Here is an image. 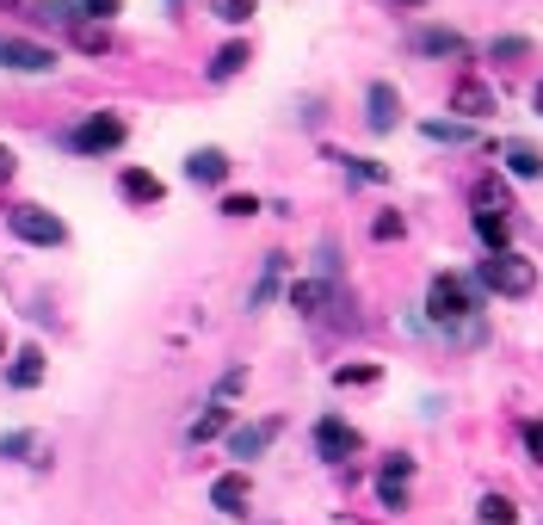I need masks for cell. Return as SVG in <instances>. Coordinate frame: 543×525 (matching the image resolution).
<instances>
[{
	"instance_id": "obj_21",
	"label": "cell",
	"mask_w": 543,
	"mask_h": 525,
	"mask_svg": "<svg viewBox=\"0 0 543 525\" xmlns=\"http://www.w3.org/2000/svg\"><path fill=\"white\" fill-rule=\"evenodd\" d=\"M291 303H297L303 315H321V303H328V285H321V278H303V285L291 291Z\"/></svg>"
},
{
	"instance_id": "obj_5",
	"label": "cell",
	"mask_w": 543,
	"mask_h": 525,
	"mask_svg": "<svg viewBox=\"0 0 543 525\" xmlns=\"http://www.w3.org/2000/svg\"><path fill=\"white\" fill-rule=\"evenodd\" d=\"M0 68H13V75H50V68H56V50H50V44H31V38H13V31H0Z\"/></svg>"
},
{
	"instance_id": "obj_35",
	"label": "cell",
	"mask_w": 543,
	"mask_h": 525,
	"mask_svg": "<svg viewBox=\"0 0 543 525\" xmlns=\"http://www.w3.org/2000/svg\"><path fill=\"white\" fill-rule=\"evenodd\" d=\"M537 112H543V87H537Z\"/></svg>"
},
{
	"instance_id": "obj_15",
	"label": "cell",
	"mask_w": 543,
	"mask_h": 525,
	"mask_svg": "<svg viewBox=\"0 0 543 525\" xmlns=\"http://www.w3.org/2000/svg\"><path fill=\"white\" fill-rule=\"evenodd\" d=\"M506 173H519V180H543V155L531 143H513V149H506Z\"/></svg>"
},
{
	"instance_id": "obj_20",
	"label": "cell",
	"mask_w": 543,
	"mask_h": 525,
	"mask_svg": "<svg viewBox=\"0 0 543 525\" xmlns=\"http://www.w3.org/2000/svg\"><path fill=\"white\" fill-rule=\"evenodd\" d=\"M426 56H463V38H457V31H420V38H414Z\"/></svg>"
},
{
	"instance_id": "obj_23",
	"label": "cell",
	"mask_w": 543,
	"mask_h": 525,
	"mask_svg": "<svg viewBox=\"0 0 543 525\" xmlns=\"http://www.w3.org/2000/svg\"><path fill=\"white\" fill-rule=\"evenodd\" d=\"M426 136H432V143H476L469 124H426Z\"/></svg>"
},
{
	"instance_id": "obj_31",
	"label": "cell",
	"mask_w": 543,
	"mask_h": 525,
	"mask_svg": "<svg viewBox=\"0 0 543 525\" xmlns=\"http://www.w3.org/2000/svg\"><path fill=\"white\" fill-rule=\"evenodd\" d=\"M75 38H81V50H105V31H99V25H81Z\"/></svg>"
},
{
	"instance_id": "obj_34",
	"label": "cell",
	"mask_w": 543,
	"mask_h": 525,
	"mask_svg": "<svg viewBox=\"0 0 543 525\" xmlns=\"http://www.w3.org/2000/svg\"><path fill=\"white\" fill-rule=\"evenodd\" d=\"M13 167H19V161H13V149H0V180H13Z\"/></svg>"
},
{
	"instance_id": "obj_29",
	"label": "cell",
	"mask_w": 543,
	"mask_h": 525,
	"mask_svg": "<svg viewBox=\"0 0 543 525\" xmlns=\"http://www.w3.org/2000/svg\"><path fill=\"white\" fill-rule=\"evenodd\" d=\"M525 451H531V458L543 464V420H531V427H525Z\"/></svg>"
},
{
	"instance_id": "obj_28",
	"label": "cell",
	"mask_w": 543,
	"mask_h": 525,
	"mask_svg": "<svg viewBox=\"0 0 543 525\" xmlns=\"http://www.w3.org/2000/svg\"><path fill=\"white\" fill-rule=\"evenodd\" d=\"M19 451H31V433H7V439H0V458H19Z\"/></svg>"
},
{
	"instance_id": "obj_17",
	"label": "cell",
	"mask_w": 543,
	"mask_h": 525,
	"mask_svg": "<svg viewBox=\"0 0 543 525\" xmlns=\"http://www.w3.org/2000/svg\"><path fill=\"white\" fill-rule=\"evenodd\" d=\"M216 433H229V408H223V402H210V414L192 420V445H204V439H216Z\"/></svg>"
},
{
	"instance_id": "obj_30",
	"label": "cell",
	"mask_w": 543,
	"mask_h": 525,
	"mask_svg": "<svg viewBox=\"0 0 543 525\" xmlns=\"http://www.w3.org/2000/svg\"><path fill=\"white\" fill-rule=\"evenodd\" d=\"M377 365H340V383H371Z\"/></svg>"
},
{
	"instance_id": "obj_22",
	"label": "cell",
	"mask_w": 543,
	"mask_h": 525,
	"mask_svg": "<svg viewBox=\"0 0 543 525\" xmlns=\"http://www.w3.org/2000/svg\"><path fill=\"white\" fill-rule=\"evenodd\" d=\"M513 519H519V507L506 501V495H488V501H482V525H513Z\"/></svg>"
},
{
	"instance_id": "obj_4",
	"label": "cell",
	"mask_w": 543,
	"mask_h": 525,
	"mask_svg": "<svg viewBox=\"0 0 543 525\" xmlns=\"http://www.w3.org/2000/svg\"><path fill=\"white\" fill-rule=\"evenodd\" d=\"M426 309H432V322H463V315L476 309V291H469L457 272H439L432 291H426Z\"/></svg>"
},
{
	"instance_id": "obj_13",
	"label": "cell",
	"mask_w": 543,
	"mask_h": 525,
	"mask_svg": "<svg viewBox=\"0 0 543 525\" xmlns=\"http://www.w3.org/2000/svg\"><path fill=\"white\" fill-rule=\"evenodd\" d=\"M124 198H136V204H161V180H155V173L149 167H124Z\"/></svg>"
},
{
	"instance_id": "obj_33",
	"label": "cell",
	"mask_w": 543,
	"mask_h": 525,
	"mask_svg": "<svg viewBox=\"0 0 543 525\" xmlns=\"http://www.w3.org/2000/svg\"><path fill=\"white\" fill-rule=\"evenodd\" d=\"M494 56H500V62H506V56H525V38H500V44H494Z\"/></svg>"
},
{
	"instance_id": "obj_27",
	"label": "cell",
	"mask_w": 543,
	"mask_h": 525,
	"mask_svg": "<svg viewBox=\"0 0 543 525\" xmlns=\"http://www.w3.org/2000/svg\"><path fill=\"white\" fill-rule=\"evenodd\" d=\"M371 235H377V241H395V235H402V217H395V210H383V217L371 223Z\"/></svg>"
},
{
	"instance_id": "obj_11",
	"label": "cell",
	"mask_w": 543,
	"mask_h": 525,
	"mask_svg": "<svg viewBox=\"0 0 543 525\" xmlns=\"http://www.w3.org/2000/svg\"><path fill=\"white\" fill-rule=\"evenodd\" d=\"M451 105H457V112H463V118H488V112H494V93H488L482 81H457Z\"/></svg>"
},
{
	"instance_id": "obj_18",
	"label": "cell",
	"mask_w": 543,
	"mask_h": 525,
	"mask_svg": "<svg viewBox=\"0 0 543 525\" xmlns=\"http://www.w3.org/2000/svg\"><path fill=\"white\" fill-rule=\"evenodd\" d=\"M241 62H247V44H223L210 56V81H229V75H241Z\"/></svg>"
},
{
	"instance_id": "obj_10",
	"label": "cell",
	"mask_w": 543,
	"mask_h": 525,
	"mask_svg": "<svg viewBox=\"0 0 543 525\" xmlns=\"http://www.w3.org/2000/svg\"><path fill=\"white\" fill-rule=\"evenodd\" d=\"M186 180H198V186H223V180H229V155H223V149H198V155L186 161Z\"/></svg>"
},
{
	"instance_id": "obj_32",
	"label": "cell",
	"mask_w": 543,
	"mask_h": 525,
	"mask_svg": "<svg viewBox=\"0 0 543 525\" xmlns=\"http://www.w3.org/2000/svg\"><path fill=\"white\" fill-rule=\"evenodd\" d=\"M81 7H87L93 19H112V13H118V0H81Z\"/></svg>"
},
{
	"instance_id": "obj_2",
	"label": "cell",
	"mask_w": 543,
	"mask_h": 525,
	"mask_svg": "<svg viewBox=\"0 0 543 525\" xmlns=\"http://www.w3.org/2000/svg\"><path fill=\"white\" fill-rule=\"evenodd\" d=\"M124 143V118L118 112H93L81 118L75 130H68V149H81V155H112Z\"/></svg>"
},
{
	"instance_id": "obj_12",
	"label": "cell",
	"mask_w": 543,
	"mask_h": 525,
	"mask_svg": "<svg viewBox=\"0 0 543 525\" xmlns=\"http://www.w3.org/2000/svg\"><path fill=\"white\" fill-rule=\"evenodd\" d=\"M395 118H402V99H395L389 81L371 87V130H395Z\"/></svg>"
},
{
	"instance_id": "obj_24",
	"label": "cell",
	"mask_w": 543,
	"mask_h": 525,
	"mask_svg": "<svg viewBox=\"0 0 543 525\" xmlns=\"http://www.w3.org/2000/svg\"><path fill=\"white\" fill-rule=\"evenodd\" d=\"M476 204H482V210H500V217H506V186H500V180H482V186H476Z\"/></svg>"
},
{
	"instance_id": "obj_16",
	"label": "cell",
	"mask_w": 543,
	"mask_h": 525,
	"mask_svg": "<svg viewBox=\"0 0 543 525\" xmlns=\"http://www.w3.org/2000/svg\"><path fill=\"white\" fill-rule=\"evenodd\" d=\"M278 278H284V254H266V272H260V285H253V309H266L272 297H278Z\"/></svg>"
},
{
	"instance_id": "obj_8",
	"label": "cell",
	"mask_w": 543,
	"mask_h": 525,
	"mask_svg": "<svg viewBox=\"0 0 543 525\" xmlns=\"http://www.w3.org/2000/svg\"><path fill=\"white\" fill-rule=\"evenodd\" d=\"M408 476H414V464H408V458H389V464H383V476H377L383 507H408Z\"/></svg>"
},
{
	"instance_id": "obj_3",
	"label": "cell",
	"mask_w": 543,
	"mask_h": 525,
	"mask_svg": "<svg viewBox=\"0 0 543 525\" xmlns=\"http://www.w3.org/2000/svg\"><path fill=\"white\" fill-rule=\"evenodd\" d=\"M482 285L500 291V297H525V291L537 285V272H531V260H519V254H488V260H482Z\"/></svg>"
},
{
	"instance_id": "obj_1",
	"label": "cell",
	"mask_w": 543,
	"mask_h": 525,
	"mask_svg": "<svg viewBox=\"0 0 543 525\" xmlns=\"http://www.w3.org/2000/svg\"><path fill=\"white\" fill-rule=\"evenodd\" d=\"M7 223H13L19 241H31V248H62L68 241V223L56 217V210H44V204H13Z\"/></svg>"
},
{
	"instance_id": "obj_19",
	"label": "cell",
	"mask_w": 543,
	"mask_h": 525,
	"mask_svg": "<svg viewBox=\"0 0 543 525\" xmlns=\"http://www.w3.org/2000/svg\"><path fill=\"white\" fill-rule=\"evenodd\" d=\"M476 235L488 241L494 254H506V217H500V210H476Z\"/></svg>"
},
{
	"instance_id": "obj_14",
	"label": "cell",
	"mask_w": 543,
	"mask_h": 525,
	"mask_svg": "<svg viewBox=\"0 0 543 525\" xmlns=\"http://www.w3.org/2000/svg\"><path fill=\"white\" fill-rule=\"evenodd\" d=\"M44 383V353L38 346H19V359H13V390H38Z\"/></svg>"
},
{
	"instance_id": "obj_25",
	"label": "cell",
	"mask_w": 543,
	"mask_h": 525,
	"mask_svg": "<svg viewBox=\"0 0 543 525\" xmlns=\"http://www.w3.org/2000/svg\"><path fill=\"white\" fill-rule=\"evenodd\" d=\"M216 19H229V25L253 19V0H216Z\"/></svg>"
},
{
	"instance_id": "obj_6",
	"label": "cell",
	"mask_w": 543,
	"mask_h": 525,
	"mask_svg": "<svg viewBox=\"0 0 543 525\" xmlns=\"http://www.w3.org/2000/svg\"><path fill=\"white\" fill-rule=\"evenodd\" d=\"M315 445H321V458H352V451H358V433L346 427V420H321V427H315Z\"/></svg>"
},
{
	"instance_id": "obj_9",
	"label": "cell",
	"mask_w": 543,
	"mask_h": 525,
	"mask_svg": "<svg viewBox=\"0 0 543 525\" xmlns=\"http://www.w3.org/2000/svg\"><path fill=\"white\" fill-rule=\"evenodd\" d=\"M247 495H253V488H247L241 470H229V476L210 482V507H223V513H247Z\"/></svg>"
},
{
	"instance_id": "obj_7",
	"label": "cell",
	"mask_w": 543,
	"mask_h": 525,
	"mask_svg": "<svg viewBox=\"0 0 543 525\" xmlns=\"http://www.w3.org/2000/svg\"><path fill=\"white\" fill-rule=\"evenodd\" d=\"M278 439V420H260V427H241V433H229V458H260V451Z\"/></svg>"
},
{
	"instance_id": "obj_26",
	"label": "cell",
	"mask_w": 543,
	"mask_h": 525,
	"mask_svg": "<svg viewBox=\"0 0 543 525\" xmlns=\"http://www.w3.org/2000/svg\"><path fill=\"white\" fill-rule=\"evenodd\" d=\"M253 210H260V204H253L247 192H229V198H223V217H253Z\"/></svg>"
}]
</instances>
